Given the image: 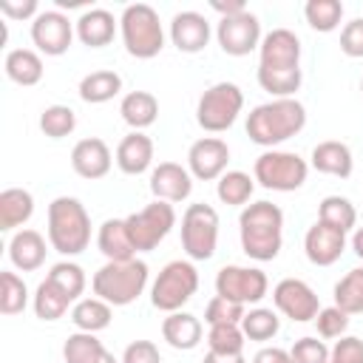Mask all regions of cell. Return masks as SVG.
Returning a JSON list of instances; mask_svg holds the SVG:
<instances>
[{
    "instance_id": "obj_47",
    "label": "cell",
    "mask_w": 363,
    "mask_h": 363,
    "mask_svg": "<svg viewBox=\"0 0 363 363\" xmlns=\"http://www.w3.org/2000/svg\"><path fill=\"white\" fill-rule=\"evenodd\" d=\"M340 51L346 57H363V17H354L340 31Z\"/></svg>"
},
{
    "instance_id": "obj_4",
    "label": "cell",
    "mask_w": 363,
    "mask_h": 363,
    "mask_svg": "<svg viewBox=\"0 0 363 363\" xmlns=\"http://www.w3.org/2000/svg\"><path fill=\"white\" fill-rule=\"evenodd\" d=\"M147 275H150V269L139 258H130V261H105L94 272L91 286H94V295L102 298L105 303H111V306H128V303H133L145 292Z\"/></svg>"
},
{
    "instance_id": "obj_29",
    "label": "cell",
    "mask_w": 363,
    "mask_h": 363,
    "mask_svg": "<svg viewBox=\"0 0 363 363\" xmlns=\"http://www.w3.org/2000/svg\"><path fill=\"white\" fill-rule=\"evenodd\" d=\"M119 113H122L125 125H130L133 130H145L159 116V99L150 91H130V94L122 96Z\"/></svg>"
},
{
    "instance_id": "obj_36",
    "label": "cell",
    "mask_w": 363,
    "mask_h": 363,
    "mask_svg": "<svg viewBox=\"0 0 363 363\" xmlns=\"http://www.w3.org/2000/svg\"><path fill=\"white\" fill-rule=\"evenodd\" d=\"M303 17H306L309 28H315L320 34H329L343 20V3L340 0H309L303 6Z\"/></svg>"
},
{
    "instance_id": "obj_55",
    "label": "cell",
    "mask_w": 363,
    "mask_h": 363,
    "mask_svg": "<svg viewBox=\"0 0 363 363\" xmlns=\"http://www.w3.org/2000/svg\"><path fill=\"white\" fill-rule=\"evenodd\" d=\"M360 94H363V79H360Z\"/></svg>"
},
{
    "instance_id": "obj_27",
    "label": "cell",
    "mask_w": 363,
    "mask_h": 363,
    "mask_svg": "<svg viewBox=\"0 0 363 363\" xmlns=\"http://www.w3.org/2000/svg\"><path fill=\"white\" fill-rule=\"evenodd\" d=\"M3 71L6 77L14 82V85H23V88H31L43 79L45 68H43V57L31 48H11L3 60Z\"/></svg>"
},
{
    "instance_id": "obj_46",
    "label": "cell",
    "mask_w": 363,
    "mask_h": 363,
    "mask_svg": "<svg viewBox=\"0 0 363 363\" xmlns=\"http://www.w3.org/2000/svg\"><path fill=\"white\" fill-rule=\"evenodd\" d=\"M329 363H363V340L354 335H343L329 349Z\"/></svg>"
},
{
    "instance_id": "obj_21",
    "label": "cell",
    "mask_w": 363,
    "mask_h": 363,
    "mask_svg": "<svg viewBox=\"0 0 363 363\" xmlns=\"http://www.w3.org/2000/svg\"><path fill=\"white\" fill-rule=\"evenodd\" d=\"M309 164H312L318 173L337 176V179H349L352 170H354V159H352L349 145H346V142H337V139L318 142V145L312 147Z\"/></svg>"
},
{
    "instance_id": "obj_30",
    "label": "cell",
    "mask_w": 363,
    "mask_h": 363,
    "mask_svg": "<svg viewBox=\"0 0 363 363\" xmlns=\"http://www.w3.org/2000/svg\"><path fill=\"white\" fill-rule=\"evenodd\" d=\"M111 318H113V306L105 303L102 298H79L71 309V323L77 326V332H102L111 326Z\"/></svg>"
},
{
    "instance_id": "obj_9",
    "label": "cell",
    "mask_w": 363,
    "mask_h": 363,
    "mask_svg": "<svg viewBox=\"0 0 363 363\" xmlns=\"http://www.w3.org/2000/svg\"><path fill=\"white\" fill-rule=\"evenodd\" d=\"M218 247V213L216 207L196 201L182 216V250L190 261H210Z\"/></svg>"
},
{
    "instance_id": "obj_7",
    "label": "cell",
    "mask_w": 363,
    "mask_h": 363,
    "mask_svg": "<svg viewBox=\"0 0 363 363\" xmlns=\"http://www.w3.org/2000/svg\"><path fill=\"white\" fill-rule=\"evenodd\" d=\"M244 108V91L235 82H216L210 85L196 105V122L207 133H221L235 125L238 113Z\"/></svg>"
},
{
    "instance_id": "obj_23",
    "label": "cell",
    "mask_w": 363,
    "mask_h": 363,
    "mask_svg": "<svg viewBox=\"0 0 363 363\" xmlns=\"http://www.w3.org/2000/svg\"><path fill=\"white\" fill-rule=\"evenodd\" d=\"M45 238L37 230H17L9 241V261L20 272H34L45 264Z\"/></svg>"
},
{
    "instance_id": "obj_42",
    "label": "cell",
    "mask_w": 363,
    "mask_h": 363,
    "mask_svg": "<svg viewBox=\"0 0 363 363\" xmlns=\"http://www.w3.org/2000/svg\"><path fill=\"white\" fill-rule=\"evenodd\" d=\"M244 332L238 323H218L207 332V346L216 354H244Z\"/></svg>"
},
{
    "instance_id": "obj_8",
    "label": "cell",
    "mask_w": 363,
    "mask_h": 363,
    "mask_svg": "<svg viewBox=\"0 0 363 363\" xmlns=\"http://www.w3.org/2000/svg\"><path fill=\"white\" fill-rule=\"evenodd\" d=\"M306 176H309L306 159H301L298 153H289V150H264L252 167V179L261 187L278 190V193H292V190L303 187Z\"/></svg>"
},
{
    "instance_id": "obj_16",
    "label": "cell",
    "mask_w": 363,
    "mask_h": 363,
    "mask_svg": "<svg viewBox=\"0 0 363 363\" xmlns=\"http://www.w3.org/2000/svg\"><path fill=\"white\" fill-rule=\"evenodd\" d=\"M258 68L292 71L301 68V40L289 28H272L258 45Z\"/></svg>"
},
{
    "instance_id": "obj_24",
    "label": "cell",
    "mask_w": 363,
    "mask_h": 363,
    "mask_svg": "<svg viewBox=\"0 0 363 363\" xmlns=\"http://www.w3.org/2000/svg\"><path fill=\"white\" fill-rule=\"evenodd\" d=\"M201 320L190 312H170L164 320H162V337L167 340V346L179 349V352H190L201 343Z\"/></svg>"
},
{
    "instance_id": "obj_40",
    "label": "cell",
    "mask_w": 363,
    "mask_h": 363,
    "mask_svg": "<svg viewBox=\"0 0 363 363\" xmlns=\"http://www.w3.org/2000/svg\"><path fill=\"white\" fill-rule=\"evenodd\" d=\"M28 303V286L17 272L3 269L0 272V312L3 315H20Z\"/></svg>"
},
{
    "instance_id": "obj_5",
    "label": "cell",
    "mask_w": 363,
    "mask_h": 363,
    "mask_svg": "<svg viewBox=\"0 0 363 363\" xmlns=\"http://www.w3.org/2000/svg\"><path fill=\"white\" fill-rule=\"evenodd\" d=\"M119 34H122L125 51L136 60H153L164 48L162 20H159L156 9L147 3H130L122 9Z\"/></svg>"
},
{
    "instance_id": "obj_13",
    "label": "cell",
    "mask_w": 363,
    "mask_h": 363,
    "mask_svg": "<svg viewBox=\"0 0 363 363\" xmlns=\"http://www.w3.org/2000/svg\"><path fill=\"white\" fill-rule=\"evenodd\" d=\"M272 301H275V309L295 323H309L320 312V301L315 289L301 278H281L272 286Z\"/></svg>"
},
{
    "instance_id": "obj_53",
    "label": "cell",
    "mask_w": 363,
    "mask_h": 363,
    "mask_svg": "<svg viewBox=\"0 0 363 363\" xmlns=\"http://www.w3.org/2000/svg\"><path fill=\"white\" fill-rule=\"evenodd\" d=\"M352 250H354L357 258H363V227H354V233H352Z\"/></svg>"
},
{
    "instance_id": "obj_34",
    "label": "cell",
    "mask_w": 363,
    "mask_h": 363,
    "mask_svg": "<svg viewBox=\"0 0 363 363\" xmlns=\"http://www.w3.org/2000/svg\"><path fill=\"white\" fill-rule=\"evenodd\" d=\"M34 315L40 318V320H48V323H54V320H60L65 312H68V303H71V298L68 295H62L48 278L37 286V292H34Z\"/></svg>"
},
{
    "instance_id": "obj_1",
    "label": "cell",
    "mask_w": 363,
    "mask_h": 363,
    "mask_svg": "<svg viewBox=\"0 0 363 363\" xmlns=\"http://www.w3.org/2000/svg\"><path fill=\"white\" fill-rule=\"evenodd\" d=\"M241 250L252 261H272L284 247V210L272 201H252L238 216Z\"/></svg>"
},
{
    "instance_id": "obj_3",
    "label": "cell",
    "mask_w": 363,
    "mask_h": 363,
    "mask_svg": "<svg viewBox=\"0 0 363 363\" xmlns=\"http://www.w3.org/2000/svg\"><path fill=\"white\" fill-rule=\"evenodd\" d=\"M48 244L60 255L71 258L91 244V216L74 196H57L48 204Z\"/></svg>"
},
{
    "instance_id": "obj_52",
    "label": "cell",
    "mask_w": 363,
    "mask_h": 363,
    "mask_svg": "<svg viewBox=\"0 0 363 363\" xmlns=\"http://www.w3.org/2000/svg\"><path fill=\"white\" fill-rule=\"evenodd\" d=\"M201 363H247L244 354H216V352H207Z\"/></svg>"
},
{
    "instance_id": "obj_10",
    "label": "cell",
    "mask_w": 363,
    "mask_h": 363,
    "mask_svg": "<svg viewBox=\"0 0 363 363\" xmlns=\"http://www.w3.org/2000/svg\"><path fill=\"white\" fill-rule=\"evenodd\" d=\"M125 224H128V233H130V241H133L136 252H150L176 227V210L167 201H150L139 213H130L125 218Z\"/></svg>"
},
{
    "instance_id": "obj_50",
    "label": "cell",
    "mask_w": 363,
    "mask_h": 363,
    "mask_svg": "<svg viewBox=\"0 0 363 363\" xmlns=\"http://www.w3.org/2000/svg\"><path fill=\"white\" fill-rule=\"evenodd\" d=\"M252 363H295V360H292V354H289L286 349H281V346H264V349L255 352Z\"/></svg>"
},
{
    "instance_id": "obj_6",
    "label": "cell",
    "mask_w": 363,
    "mask_h": 363,
    "mask_svg": "<svg viewBox=\"0 0 363 363\" xmlns=\"http://www.w3.org/2000/svg\"><path fill=\"white\" fill-rule=\"evenodd\" d=\"M199 289V269L193 261H170L159 269L153 286H150V303L159 312H179Z\"/></svg>"
},
{
    "instance_id": "obj_54",
    "label": "cell",
    "mask_w": 363,
    "mask_h": 363,
    "mask_svg": "<svg viewBox=\"0 0 363 363\" xmlns=\"http://www.w3.org/2000/svg\"><path fill=\"white\" fill-rule=\"evenodd\" d=\"M94 363H122V360H116V357H113L111 352H102V354H99V357H96Z\"/></svg>"
},
{
    "instance_id": "obj_48",
    "label": "cell",
    "mask_w": 363,
    "mask_h": 363,
    "mask_svg": "<svg viewBox=\"0 0 363 363\" xmlns=\"http://www.w3.org/2000/svg\"><path fill=\"white\" fill-rule=\"evenodd\" d=\"M122 363H162V354L153 340H133L125 346Z\"/></svg>"
},
{
    "instance_id": "obj_12",
    "label": "cell",
    "mask_w": 363,
    "mask_h": 363,
    "mask_svg": "<svg viewBox=\"0 0 363 363\" xmlns=\"http://www.w3.org/2000/svg\"><path fill=\"white\" fill-rule=\"evenodd\" d=\"M216 40L227 57H247L261 45V23L252 11H241L233 17H221L216 26Z\"/></svg>"
},
{
    "instance_id": "obj_38",
    "label": "cell",
    "mask_w": 363,
    "mask_h": 363,
    "mask_svg": "<svg viewBox=\"0 0 363 363\" xmlns=\"http://www.w3.org/2000/svg\"><path fill=\"white\" fill-rule=\"evenodd\" d=\"M281 329V318L272 312V309H264V306H255L244 315L241 320V332L247 340H258V343H267L278 335Z\"/></svg>"
},
{
    "instance_id": "obj_14",
    "label": "cell",
    "mask_w": 363,
    "mask_h": 363,
    "mask_svg": "<svg viewBox=\"0 0 363 363\" xmlns=\"http://www.w3.org/2000/svg\"><path fill=\"white\" fill-rule=\"evenodd\" d=\"M77 34V26L57 9L40 11L31 20V43L37 45L40 54L45 57H60L71 48V40Z\"/></svg>"
},
{
    "instance_id": "obj_15",
    "label": "cell",
    "mask_w": 363,
    "mask_h": 363,
    "mask_svg": "<svg viewBox=\"0 0 363 363\" xmlns=\"http://www.w3.org/2000/svg\"><path fill=\"white\" fill-rule=\"evenodd\" d=\"M227 162H230V147L218 136L196 139L187 150V170L199 182H218L227 173Z\"/></svg>"
},
{
    "instance_id": "obj_33",
    "label": "cell",
    "mask_w": 363,
    "mask_h": 363,
    "mask_svg": "<svg viewBox=\"0 0 363 363\" xmlns=\"http://www.w3.org/2000/svg\"><path fill=\"white\" fill-rule=\"evenodd\" d=\"M318 221H323L340 233H349L357 224V210L346 196H326L318 207Z\"/></svg>"
},
{
    "instance_id": "obj_25",
    "label": "cell",
    "mask_w": 363,
    "mask_h": 363,
    "mask_svg": "<svg viewBox=\"0 0 363 363\" xmlns=\"http://www.w3.org/2000/svg\"><path fill=\"white\" fill-rule=\"evenodd\" d=\"M74 26H77L79 43L88 45V48H102L116 34V20L108 9H85Z\"/></svg>"
},
{
    "instance_id": "obj_18",
    "label": "cell",
    "mask_w": 363,
    "mask_h": 363,
    "mask_svg": "<svg viewBox=\"0 0 363 363\" xmlns=\"http://www.w3.org/2000/svg\"><path fill=\"white\" fill-rule=\"evenodd\" d=\"M346 250V233L315 221L303 235V252L315 267H332Z\"/></svg>"
},
{
    "instance_id": "obj_26",
    "label": "cell",
    "mask_w": 363,
    "mask_h": 363,
    "mask_svg": "<svg viewBox=\"0 0 363 363\" xmlns=\"http://www.w3.org/2000/svg\"><path fill=\"white\" fill-rule=\"evenodd\" d=\"M96 247H99V252L108 261H130V258H136V247L130 241V233H128L125 218H108V221H102L99 224V233H96Z\"/></svg>"
},
{
    "instance_id": "obj_49",
    "label": "cell",
    "mask_w": 363,
    "mask_h": 363,
    "mask_svg": "<svg viewBox=\"0 0 363 363\" xmlns=\"http://www.w3.org/2000/svg\"><path fill=\"white\" fill-rule=\"evenodd\" d=\"M0 14L9 20H34L40 6L37 0H0Z\"/></svg>"
},
{
    "instance_id": "obj_20",
    "label": "cell",
    "mask_w": 363,
    "mask_h": 363,
    "mask_svg": "<svg viewBox=\"0 0 363 363\" xmlns=\"http://www.w3.org/2000/svg\"><path fill=\"white\" fill-rule=\"evenodd\" d=\"M111 164H113V156H111V147L99 139V136H88V139H79L71 150V167L77 176L82 179H102L111 173Z\"/></svg>"
},
{
    "instance_id": "obj_28",
    "label": "cell",
    "mask_w": 363,
    "mask_h": 363,
    "mask_svg": "<svg viewBox=\"0 0 363 363\" xmlns=\"http://www.w3.org/2000/svg\"><path fill=\"white\" fill-rule=\"evenodd\" d=\"M34 216V196L26 187H6L0 193V230L11 233Z\"/></svg>"
},
{
    "instance_id": "obj_32",
    "label": "cell",
    "mask_w": 363,
    "mask_h": 363,
    "mask_svg": "<svg viewBox=\"0 0 363 363\" xmlns=\"http://www.w3.org/2000/svg\"><path fill=\"white\" fill-rule=\"evenodd\" d=\"M252 190H255V179L244 170H227L218 182H216V196L218 201L230 204V207H241L252 199Z\"/></svg>"
},
{
    "instance_id": "obj_19",
    "label": "cell",
    "mask_w": 363,
    "mask_h": 363,
    "mask_svg": "<svg viewBox=\"0 0 363 363\" xmlns=\"http://www.w3.org/2000/svg\"><path fill=\"white\" fill-rule=\"evenodd\" d=\"M170 43L182 54H199L210 43V23L199 11H179L170 20Z\"/></svg>"
},
{
    "instance_id": "obj_41",
    "label": "cell",
    "mask_w": 363,
    "mask_h": 363,
    "mask_svg": "<svg viewBox=\"0 0 363 363\" xmlns=\"http://www.w3.org/2000/svg\"><path fill=\"white\" fill-rule=\"evenodd\" d=\"M77 128V113L68 105H48L40 113V130L48 139H65Z\"/></svg>"
},
{
    "instance_id": "obj_37",
    "label": "cell",
    "mask_w": 363,
    "mask_h": 363,
    "mask_svg": "<svg viewBox=\"0 0 363 363\" xmlns=\"http://www.w3.org/2000/svg\"><path fill=\"white\" fill-rule=\"evenodd\" d=\"M45 278H48L62 295H68L71 303L79 301V295L85 292V284H88L85 269H82L79 264H74V261H60V264H54Z\"/></svg>"
},
{
    "instance_id": "obj_43",
    "label": "cell",
    "mask_w": 363,
    "mask_h": 363,
    "mask_svg": "<svg viewBox=\"0 0 363 363\" xmlns=\"http://www.w3.org/2000/svg\"><path fill=\"white\" fill-rule=\"evenodd\" d=\"M244 315H247L244 303L227 301V298H221V295L210 298V303L204 306V323H207V326H218V323H238V326H241Z\"/></svg>"
},
{
    "instance_id": "obj_31",
    "label": "cell",
    "mask_w": 363,
    "mask_h": 363,
    "mask_svg": "<svg viewBox=\"0 0 363 363\" xmlns=\"http://www.w3.org/2000/svg\"><path fill=\"white\" fill-rule=\"evenodd\" d=\"M79 99L88 102V105H102V102H111L119 91H122V77L116 71H91L79 79Z\"/></svg>"
},
{
    "instance_id": "obj_17",
    "label": "cell",
    "mask_w": 363,
    "mask_h": 363,
    "mask_svg": "<svg viewBox=\"0 0 363 363\" xmlns=\"http://www.w3.org/2000/svg\"><path fill=\"white\" fill-rule=\"evenodd\" d=\"M150 193L156 196V201L179 204L184 199H190V193H193V176H190L187 167H182L176 162H159L150 170Z\"/></svg>"
},
{
    "instance_id": "obj_35",
    "label": "cell",
    "mask_w": 363,
    "mask_h": 363,
    "mask_svg": "<svg viewBox=\"0 0 363 363\" xmlns=\"http://www.w3.org/2000/svg\"><path fill=\"white\" fill-rule=\"evenodd\" d=\"M335 306H340L346 315H360L363 312V267L349 269L335 284Z\"/></svg>"
},
{
    "instance_id": "obj_2",
    "label": "cell",
    "mask_w": 363,
    "mask_h": 363,
    "mask_svg": "<svg viewBox=\"0 0 363 363\" xmlns=\"http://www.w3.org/2000/svg\"><path fill=\"white\" fill-rule=\"evenodd\" d=\"M306 125V108L289 96V99H269L255 105L247 113V136L250 142L275 150V145L298 136Z\"/></svg>"
},
{
    "instance_id": "obj_44",
    "label": "cell",
    "mask_w": 363,
    "mask_h": 363,
    "mask_svg": "<svg viewBox=\"0 0 363 363\" xmlns=\"http://www.w3.org/2000/svg\"><path fill=\"white\" fill-rule=\"evenodd\" d=\"M315 323H318V335L320 337H343L346 329H349V315L340 306L332 303V306H323L318 312Z\"/></svg>"
},
{
    "instance_id": "obj_39",
    "label": "cell",
    "mask_w": 363,
    "mask_h": 363,
    "mask_svg": "<svg viewBox=\"0 0 363 363\" xmlns=\"http://www.w3.org/2000/svg\"><path fill=\"white\" fill-rule=\"evenodd\" d=\"M102 352H108V349L91 332H74L62 343V360L65 363H94Z\"/></svg>"
},
{
    "instance_id": "obj_45",
    "label": "cell",
    "mask_w": 363,
    "mask_h": 363,
    "mask_svg": "<svg viewBox=\"0 0 363 363\" xmlns=\"http://www.w3.org/2000/svg\"><path fill=\"white\" fill-rule=\"evenodd\" d=\"M295 363H329V346L318 337H301L289 349Z\"/></svg>"
},
{
    "instance_id": "obj_51",
    "label": "cell",
    "mask_w": 363,
    "mask_h": 363,
    "mask_svg": "<svg viewBox=\"0 0 363 363\" xmlns=\"http://www.w3.org/2000/svg\"><path fill=\"white\" fill-rule=\"evenodd\" d=\"M221 17H233V14H241V11H247V6L241 3V0H230V3H221V0H213L210 3Z\"/></svg>"
},
{
    "instance_id": "obj_22",
    "label": "cell",
    "mask_w": 363,
    "mask_h": 363,
    "mask_svg": "<svg viewBox=\"0 0 363 363\" xmlns=\"http://www.w3.org/2000/svg\"><path fill=\"white\" fill-rule=\"evenodd\" d=\"M116 164L128 176H139L153 164V139L145 136L142 130H130L119 145H116Z\"/></svg>"
},
{
    "instance_id": "obj_11",
    "label": "cell",
    "mask_w": 363,
    "mask_h": 363,
    "mask_svg": "<svg viewBox=\"0 0 363 363\" xmlns=\"http://www.w3.org/2000/svg\"><path fill=\"white\" fill-rule=\"evenodd\" d=\"M269 289L267 272L258 267H238V264H227L218 269L216 275V295L235 301V303H258Z\"/></svg>"
}]
</instances>
